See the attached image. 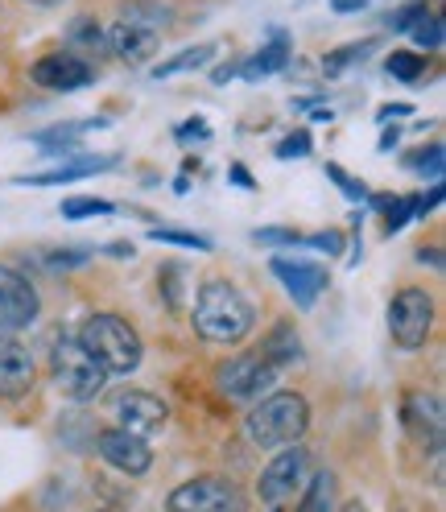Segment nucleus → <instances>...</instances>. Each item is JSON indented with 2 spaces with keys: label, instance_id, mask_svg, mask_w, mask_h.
Segmentation results:
<instances>
[{
  "label": "nucleus",
  "instance_id": "f257e3e1",
  "mask_svg": "<svg viewBox=\"0 0 446 512\" xmlns=\"http://www.w3.org/2000/svg\"><path fill=\"white\" fill-rule=\"evenodd\" d=\"M190 323H195L199 339L207 343H244L257 327V306L228 277H207L195 294V310H190Z\"/></svg>",
  "mask_w": 446,
  "mask_h": 512
},
{
  "label": "nucleus",
  "instance_id": "f03ea898",
  "mask_svg": "<svg viewBox=\"0 0 446 512\" xmlns=\"http://www.w3.org/2000/svg\"><path fill=\"white\" fill-rule=\"evenodd\" d=\"M306 430H310V401L294 389L265 393L244 413V434L261 451H281L290 442H302Z\"/></svg>",
  "mask_w": 446,
  "mask_h": 512
},
{
  "label": "nucleus",
  "instance_id": "7ed1b4c3",
  "mask_svg": "<svg viewBox=\"0 0 446 512\" xmlns=\"http://www.w3.org/2000/svg\"><path fill=\"white\" fill-rule=\"evenodd\" d=\"M75 339L95 356V364H100L108 376H129L141 368V335L137 327L129 323V318H120L112 310H95L83 318V327L75 331Z\"/></svg>",
  "mask_w": 446,
  "mask_h": 512
},
{
  "label": "nucleus",
  "instance_id": "20e7f679",
  "mask_svg": "<svg viewBox=\"0 0 446 512\" xmlns=\"http://www.w3.org/2000/svg\"><path fill=\"white\" fill-rule=\"evenodd\" d=\"M50 380H54V389L67 397V401H95L104 393V384H108V372L95 364L91 351L71 335V331H62L50 347Z\"/></svg>",
  "mask_w": 446,
  "mask_h": 512
},
{
  "label": "nucleus",
  "instance_id": "39448f33",
  "mask_svg": "<svg viewBox=\"0 0 446 512\" xmlns=\"http://www.w3.org/2000/svg\"><path fill=\"white\" fill-rule=\"evenodd\" d=\"M434 298L422 290V285H405V290L393 294L389 302V335L401 351H422L430 331H434Z\"/></svg>",
  "mask_w": 446,
  "mask_h": 512
},
{
  "label": "nucleus",
  "instance_id": "423d86ee",
  "mask_svg": "<svg viewBox=\"0 0 446 512\" xmlns=\"http://www.w3.org/2000/svg\"><path fill=\"white\" fill-rule=\"evenodd\" d=\"M170 512H244V492L228 475H195L170 492Z\"/></svg>",
  "mask_w": 446,
  "mask_h": 512
},
{
  "label": "nucleus",
  "instance_id": "0eeeda50",
  "mask_svg": "<svg viewBox=\"0 0 446 512\" xmlns=\"http://www.w3.org/2000/svg\"><path fill=\"white\" fill-rule=\"evenodd\" d=\"M215 384H219V393H228L232 401H261L265 393H273L277 368L261 351H244V356H232L215 368Z\"/></svg>",
  "mask_w": 446,
  "mask_h": 512
},
{
  "label": "nucleus",
  "instance_id": "6e6552de",
  "mask_svg": "<svg viewBox=\"0 0 446 512\" xmlns=\"http://www.w3.org/2000/svg\"><path fill=\"white\" fill-rule=\"evenodd\" d=\"M306 471H310V451H306V446H298V442L281 446V451L269 459V467L261 471V479H257L261 504L281 508L285 500H290L306 484Z\"/></svg>",
  "mask_w": 446,
  "mask_h": 512
},
{
  "label": "nucleus",
  "instance_id": "1a4fd4ad",
  "mask_svg": "<svg viewBox=\"0 0 446 512\" xmlns=\"http://www.w3.org/2000/svg\"><path fill=\"white\" fill-rule=\"evenodd\" d=\"M401 426L409 430V438L430 451L434 459H442V442H446V418H442V401L426 389H413L401 397Z\"/></svg>",
  "mask_w": 446,
  "mask_h": 512
},
{
  "label": "nucleus",
  "instance_id": "9d476101",
  "mask_svg": "<svg viewBox=\"0 0 446 512\" xmlns=\"http://www.w3.org/2000/svg\"><path fill=\"white\" fill-rule=\"evenodd\" d=\"M42 314V298L34 290V281L17 273L13 265H0V331H25L34 327Z\"/></svg>",
  "mask_w": 446,
  "mask_h": 512
},
{
  "label": "nucleus",
  "instance_id": "9b49d317",
  "mask_svg": "<svg viewBox=\"0 0 446 512\" xmlns=\"http://www.w3.org/2000/svg\"><path fill=\"white\" fill-rule=\"evenodd\" d=\"M108 413L116 418L120 430H129V434H137V438H149V434H157V430L170 422L166 401L153 397V393H141V389H120V393H112Z\"/></svg>",
  "mask_w": 446,
  "mask_h": 512
},
{
  "label": "nucleus",
  "instance_id": "f8f14e48",
  "mask_svg": "<svg viewBox=\"0 0 446 512\" xmlns=\"http://www.w3.org/2000/svg\"><path fill=\"white\" fill-rule=\"evenodd\" d=\"M95 451H100V459L108 467H116L120 475H129V479H141L149 467H153V451H149V442L129 434V430H120V426H104V430H95Z\"/></svg>",
  "mask_w": 446,
  "mask_h": 512
},
{
  "label": "nucleus",
  "instance_id": "ddd939ff",
  "mask_svg": "<svg viewBox=\"0 0 446 512\" xmlns=\"http://www.w3.org/2000/svg\"><path fill=\"white\" fill-rule=\"evenodd\" d=\"M269 269L285 285V294L294 298V306H302V310H310L314 298L331 285V273L323 265H314V261H302V256H273Z\"/></svg>",
  "mask_w": 446,
  "mask_h": 512
},
{
  "label": "nucleus",
  "instance_id": "4468645a",
  "mask_svg": "<svg viewBox=\"0 0 446 512\" xmlns=\"http://www.w3.org/2000/svg\"><path fill=\"white\" fill-rule=\"evenodd\" d=\"M29 79H34L38 87H46V91H83V87L95 83V67L87 58L71 54V50H54V54L34 62Z\"/></svg>",
  "mask_w": 446,
  "mask_h": 512
},
{
  "label": "nucleus",
  "instance_id": "2eb2a0df",
  "mask_svg": "<svg viewBox=\"0 0 446 512\" xmlns=\"http://www.w3.org/2000/svg\"><path fill=\"white\" fill-rule=\"evenodd\" d=\"M29 389H34V356L13 331H0V401H17Z\"/></svg>",
  "mask_w": 446,
  "mask_h": 512
},
{
  "label": "nucleus",
  "instance_id": "dca6fc26",
  "mask_svg": "<svg viewBox=\"0 0 446 512\" xmlns=\"http://www.w3.org/2000/svg\"><path fill=\"white\" fill-rule=\"evenodd\" d=\"M104 34H108V50L120 62H129V67H149V62L157 58V50H162V34L129 25V21H116L112 29H104Z\"/></svg>",
  "mask_w": 446,
  "mask_h": 512
},
{
  "label": "nucleus",
  "instance_id": "f3484780",
  "mask_svg": "<svg viewBox=\"0 0 446 512\" xmlns=\"http://www.w3.org/2000/svg\"><path fill=\"white\" fill-rule=\"evenodd\" d=\"M116 157H87L83 149L75 157H67V162H58L54 170H42V174H21L17 186H62V182H75V178H91L100 170H112Z\"/></svg>",
  "mask_w": 446,
  "mask_h": 512
},
{
  "label": "nucleus",
  "instance_id": "a211bd4d",
  "mask_svg": "<svg viewBox=\"0 0 446 512\" xmlns=\"http://www.w3.org/2000/svg\"><path fill=\"white\" fill-rule=\"evenodd\" d=\"M290 38L281 34V29H273V38L252 54V58H244L240 67H236V75L244 79V83H257V79H265V75H277V71H285L290 67Z\"/></svg>",
  "mask_w": 446,
  "mask_h": 512
},
{
  "label": "nucleus",
  "instance_id": "6ab92c4d",
  "mask_svg": "<svg viewBox=\"0 0 446 512\" xmlns=\"http://www.w3.org/2000/svg\"><path fill=\"white\" fill-rule=\"evenodd\" d=\"M261 356L281 372V368H290V364H298L302 360V335L294 331V323H277L269 335H265V343H261Z\"/></svg>",
  "mask_w": 446,
  "mask_h": 512
},
{
  "label": "nucleus",
  "instance_id": "aec40b11",
  "mask_svg": "<svg viewBox=\"0 0 446 512\" xmlns=\"http://www.w3.org/2000/svg\"><path fill=\"white\" fill-rule=\"evenodd\" d=\"M219 54V46L215 42H203V46H186V50H178V54H170L166 62H157L153 67V79L162 83V79H174V75H186V71H203L207 62Z\"/></svg>",
  "mask_w": 446,
  "mask_h": 512
},
{
  "label": "nucleus",
  "instance_id": "412c9836",
  "mask_svg": "<svg viewBox=\"0 0 446 512\" xmlns=\"http://www.w3.org/2000/svg\"><path fill=\"white\" fill-rule=\"evenodd\" d=\"M120 13H124L120 21L141 25V29H153V34H166V29L174 25V9L162 5V0H124Z\"/></svg>",
  "mask_w": 446,
  "mask_h": 512
},
{
  "label": "nucleus",
  "instance_id": "4be33fe9",
  "mask_svg": "<svg viewBox=\"0 0 446 512\" xmlns=\"http://www.w3.org/2000/svg\"><path fill=\"white\" fill-rule=\"evenodd\" d=\"M112 120L95 116V120H67V124H54V128H42V133H34V145L50 149V145H62V149H79V137L91 133V128H108Z\"/></svg>",
  "mask_w": 446,
  "mask_h": 512
},
{
  "label": "nucleus",
  "instance_id": "5701e85b",
  "mask_svg": "<svg viewBox=\"0 0 446 512\" xmlns=\"http://www.w3.org/2000/svg\"><path fill=\"white\" fill-rule=\"evenodd\" d=\"M67 42H71V54H104L108 50V34H104V25L95 21V17H75L71 29H67Z\"/></svg>",
  "mask_w": 446,
  "mask_h": 512
},
{
  "label": "nucleus",
  "instance_id": "b1692460",
  "mask_svg": "<svg viewBox=\"0 0 446 512\" xmlns=\"http://www.w3.org/2000/svg\"><path fill=\"white\" fill-rule=\"evenodd\" d=\"M372 207L385 211V236H397L405 223L418 215V195H393V199L389 195H376Z\"/></svg>",
  "mask_w": 446,
  "mask_h": 512
},
{
  "label": "nucleus",
  "instance_id": "393cba45",
  "mask_svg": "<svg viewBox=\"0 0 446 512\" xmlns=\"http://www.w3.org/2000/svg\"><path fill=\"white\" fill-rule=\"evenodd\" d=\"M298 512H335V475L331 471H318L306 479V496H302Z\"/></svg>",
  "mask_w": 446,
  "mask_h": 512
},
{
  "label": "nucleus",
  "instance_id": "a878e982",
  "mask_svg": "<svg viewBox=\"0 0 446 512\" xmlns=\"http://www.w3.org/2000/svg\"><path fill=\"white\" fill-rule=\"evenodd\" d=\"M376 50V38H364V42H352V46H343V50H335V54H327L323 58V71L331 75V79H339L347 67H356V62H368V54Z\"/></svg>",
  "mask_w": 446,
  "mask_h": 512
},
{
  "label": "nucleus",
  "instance_id": "bb28decb",
  "mask_svg": "<svg viewBox=\"0 0 446 512\" xmlns=\"http://www.w3.org/2000/svg\"><path fill=\"white\" fill-rule=\"evenodd\" d=\"M91 256H95V248H87V244H71V248H46V252H42V261H46L50 273H67V269L87 265Z\"/></svg>",
  "mask_w": 446,
  "mask_h": 512
},
{
  "label": "nucleus",
  "instance_id": "cd10ccee",
  "mask_svg": "<svg viewBox=\"0 0 446 512\" xmlns=\"http://www.w3.org/2000/svg\"><path fill=\"white\" fill-rule=\"evenodd\" d=\"M385 67H389V75H393L397 83H418V79L426 75V58L413 54V50H393Z\"/></svg>",
  "mask_w": 446,
  "mask_h": 512
},
{
  "label": "nucleus",
  "instance_id": "c85d7f7f",
  "mask_svg": "<svg viewBox=\"0 0 446 512\" xmlns=\"http://www.w3.org/2000/svg\"><path fill=\"white\" fill-rule=\"evenodd\" d=\"M116 203L112 199H95V195H75V199H62L58 215L62 219H91V215H112Z\"/></svg>",
  "mask_w": 446,
  "mask_h": 512
},
{
  "label": "nucleus",
  "instance_id": "c756f323",
  "mask_svg": "<svg viewBox=\"0 0 446 512\" xmlns=\"http://www.w3.org/2000/svg\"><path fill=\"white\" fill-rule=\"evenodd\" d=\"M149 240L153 244H178V248H195V252H211V236H199V232H182V228H149Z\"/></svg>",
  "mask_w": 446,
  "mask_h": 512
},
{
  "label": "nucleus",
  "instance_id": "7c9ffc66",
  "mask_svg": "<svg viewBox=\"0 0 446 512\" xmlns=\"http://www.w3.org/2000/svg\"><path fill=\"white\" fill-rule=\"evenodd\" d=\"M426 17H430L426 0H409V5H401V9L389 13V29H393V34H413V29H418Z\"/></svg>",
  "mask_w": 446,
  "mask_h": 512
},
{
  "label": "nucleus",
  "instance_id": "2f4dec72",
  "mask_svg": "<svg viewBox=\"0 0 446 512\" xmlns=\"http://www.w3.org/2000/svg\"><path fill=\"white\" fill-rule=\"evenodd\" d=\"M409 166L422 174V182L430 178V182L438 186V182H442V166H446V149H442V145H426L418 157H409Z\"/></svg>",
  "mask_w": 446,
  "mask_h": 512
},
{
  "label": "nucleus",
  "instance_id": "473e14b6",
  "mask_svg": "<svg viewBox=\"0 0 446 512\" xmlns=\"http://www.w3.org/2000/svg\"><path fill=\"white\" fill-rule=\"evenodd\" d=\"M310 149H314L310 128H298V133H290V137H281V141H277L273 157H277V162H294V157H310Z\"/></svg>",
  "mask_w": 446,
  "mask_h": 512
},
{
  "label": "nucleus",
  "instance_id": "72a5a7b5",
  "mask_svg": "<svg viewBox=\"0 0 446 512\" xmlns=\"http://www.w3.org/2000/svg\"><path fill=\"white\" fill-rule=\"evenodd\" d=\"M442 38H446V25H442L438 13H430L418 29H413V42H418L422 50H442Z\"/></svg>",
  "mask_w": 446,
  "mask_h": 512
},
{
  "label": "nucleus",
  "instance_id": "f704fd0d",
  "mask_svg": "<svg viewBox=\"0 0 446 512\" xmlns=\"http://www.w3.org/2000/svg\"><path fill=\"white\" fill-rule=\"evenodd\" d=\"M327 178H331V182H335V186H339V190H343V195L352 199V203H364V199H368V186H364V182H356V178L347 174L343 166L327 162Z\"/></svg>",
  "mask_w": 446,
  "mask_h": 512
},
{
  "label": "nucleus",
  "instance_id": "c9c22d12",
  "mask_svg": "<svg viewBox=\"0 0 446 512\" xmlns=\"http://www.w3.org/2000/svg\"><path fill=\"white\" fill-rule=\"evenodd\" d=\"M252 240H257L261 248H298L302 244V236L294 228H257Z\"/></svg>",
  "mask_w": 446,
  "mask_h": 512
},
{
  "label": "nucleus",
  "instance_id": "e433bc0d",
  "mask_svg": "<svg viewBox=\"0 0 446 512\" xmlns=\"http://www.w3.org/2000/svg\"><path fill=\"white\" fill-rule=\"evenodd\" d=\"M302 244H306V248H318V252H327V256H339V248H343V232L327 228V232H318V236H302Z\"/></svg>",
  "mask_w": 446,
  "mask_h": 512
},
{
  "label": "nucleus",
  "instance_id": "4c0bfd02",
  "mask_svg": "<svg viewBox=\"0 0 446 512\" xmlns=\"http://www.w3.org/2000/svg\"><path fill=\"white\" fill-rule=\"evenodd\" d=\"M157 273L178 277V273H182V265H166V269H157ZM166 290H170V306L178 310V306H182V281H166Z\"/></svg>",
  "mask_w": 446,
  "mask_h": 512
},
{
  "label": "nucleus",
  "instance_id": "58836bf2",
  "mask_svg": "<svg viewBox=\"0 0 446 512\" xmlns=\"http://www.w3.org/2000/svg\"><path fill=\"white\" fill-rule=\"evenodd\" d=\"M401 116H413V104H385V108L376 112V120L385 124V128H389L393 120H401Z\"/></svg>",
  "mask_w": 446,
  "mask_h": 512
},
{
  "label": "nucleus",
  "instance_id": "ea45409f",
  "mask_svg": "<svg viewBox=\"0 0 446 512\" xmlns=\"http://www.w3.org/2000/svg\"><path fill=\"white\" fill-rule=\"evenodd\" d=\"M178 137H182V141H190V137H199V141H207V137H211V128H207L203 120H186V124L178 128Z\"/></svg>",
  "mask_w": 446,
  "mask_h": 512
},
{
  "label": "nucleus",
  "instance_id": "a19ab883",
  "mask_svg": "<svg viewBox=\"0 0 446 512\" xmlns=\"http://www.w3.org/2000/svg\"><path fill=\"white\" fill-rule=\"evenodd\" d=\"M228 174H232V182H236L240 190H257V178H252V174H248V166L232 162V166H228Z\"/></svg>",
  "mask_w": 446,
  "mask_h": 512
},
{
  "label": "nucleus",
  "instance_id": "79ce46f5",
  "mask_svg": "<svg viewBox=\"0 0 446 512\" xmlns=\"http://www.w3.org/2000/svg\"><path fill=\"white\" fill-rule=\"evenodd\" d=\"M372 5V0H331V13H360V9H368Z\"/></svg>",
  "mask_w": 446,
  "mask_h": 512
},
{
  "label": "nucleus",
  "instance_id": "37998d69",
  "mask_svg": "<svg viewBox=\"0 0 446 512\" xmlns=\"http://www.w3.org/2000/svg\"><path fill=\"white\" fill-rule=\"evenodd\" d=\"M133 252H137V244H133V240H112V244H108V256H116V261H124V256L133 261Z\"/></svg>",
  "mask_w": 446,
  "mask_h": 512
},
{
  "label": "nucleus",
  "instance_id": "c03bdc74",
  "mask_svg": "<svg viewBox=\"0 0 446 512\" xmlns=\"http://www.w3.org/2000/svg\"><path fill=\"white\" fill-rule=\"evenodd\" d=\"M397 141H401V128H385V133H380V153H393Z\"/></svg>",
  "mask_w": 446,
  "mask_h": 512
},
{
  "label": "nucleus",
  "instance_id": "a18cd8bd",
  "mask_svg": "<svg viewBox=\"0 0 446 512\" xmlns=\"http://www.w3.org/2000/svg\"><path fill=\"white\" fill-rule=\"evenodd\" d=\"M418 261H422V265H426V261H430V265H434V269H442V252H438V244H430V248H426V244H422V252H418Z\"/></svg>",
  "mask_w": 446,
  "mask_h": 512
},
{
  "label": "nucleus",
  "instance_id": "49530a36",
  "mask_svg": "<svg viewBox=\"0 0 446 512\" xmlns=\"http://www.w3.org/2000/svg\"><path fill=\"white\" fill-rule=\"evenodd\" d=\"M232 75H236V67L228 62V67H215V71H211V83H228Z\"/></svg>",
  "mask_w": 446,
  "mask_h": 512
},
{
  "label": "nucleus",
  "instance_id": "de8ad7c7",
  "mask_svg": "<svg viewBox=\"0 0 446 512\" xmlns=\"http://www.w3.org/2000/svg\"><path fill=\"white\" fill-rule=\"evenodd\" d=\"M174 190H178V195H186V190H190V178H186V174H178V178H174Z\"/></svg>",
  "mask_w": 446,
  "mask_h": 512
},
{
  "label": "nucleus",
  "instance_id": "09e8293b",
  "mask_svg": "<svg viewBox=\"0 0 446 512\" xmlns=\"http://www.w3.org/2000/svg\"><path fill=\"white\" fill-rule=\"evenodd\" d=\"M343 512H368V508H364V504H360V500H352V504H347V508H343Z\"/></svg>",
  "mask_w": 446,
  "mask_h": 512
},
{
  "label": "nucleus",
  "instance_id": "8fccbe9b",
  "mask_svg": "<svg viewBox=\"0 0 446 512\" xmlns=\"http://www.w3.org/2000/svg\"><path fill=\"white\" fill-rule=\"evenodd\" d=\"M29 5H58V0H29Z\"/></svg>",
  "mask_w": 446,
  "mask_h": 512
},
{
  "label": "nucleus",
  "instance_id": "3c124183",
  "mask_svg": "<svg viewBox=\"0 0 446 512\" xmlns=\"http://www.w3.org/2000/svg\"><path fill=\"white\" fill-rule=\"evenodd\" d=\"M273 512H281V508H273Z\"/></svg>",
  "mask_w": 446,
  "mask_h": 512
}]
</instances>
